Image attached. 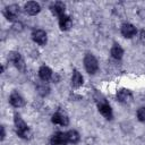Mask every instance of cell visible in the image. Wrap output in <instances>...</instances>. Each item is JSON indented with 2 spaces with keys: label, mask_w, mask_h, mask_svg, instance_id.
Wrapping results in <instances>:
<instances>
[{
  "label": "cell",
  "mask_w": 145,
  "mask_h": 145,
  "mask_svg": "<svg viewBox=\"0 0 145 145\" xmlns=\"http://www.w3.org/2000/svg\"><path fill=\"white\" fill-rule=\"evenodd\" d=\"M49 91H50V88H49V86H48L45 83H40V84L37 85V92H39L42 96H45V95L49 93Z\"/></svg>",
  "instance_id": "19"
},
{
  "label": "cell",
  "mask_w": 145,
  "mask_h": 145,
  "mask_svg": "<svg viewBox=\"0 0 145 145\" xmlns=\"http://www.w3.org/2000/svg\"><path fill=\"white\" fill-rule=\"evenodd\" d=\"M15 127H16V133L19 137L22 138H27L28 135H29V130H28V127L26 125V122L22 119V117L19 114H15Z\"/></svg>",
  "instance_id": "1"
},
{
  "label": "cell",
  "mask_w": 145,
  "mask_h": 145,
  "mask_svg": "<svg viewBox=\"0 0 145 145\" xmlns=\"http://www.w3.org/2000/svg\"><path fill=\"white\" fill-rule=\"evenodd\" d=\"M122 54H123L122 48L119 44H113V46L111 48V56H112V58L119 60V59L122 58Z\"/></svg>",
  "instance_id": "17"
},
{
  "label": "cell",
  "mask_w": 145,
  "mask_h": 145,
  "mask_svg": "<svg viewBox=\"0 0 145 145\" xmlns=\"http://www.w3.org/2000/svg\"><path fill=\"white\" fill-rule=\"evenodd\" d=\"M99 111L106 119H111L112 118V109L106 102H102V103L99 104Z\"/></svg>",
  "instance_id": "10"
},
{
  "label": "cell",
  "mask_w": 145,
  "mask_h": 145,
  "mask_svg": "<svg viewBox=\"0 0 145 145\" xmlns=\"http://www.w3.org/2000/svg\"><path fill=\"white\" fill-rule=\"evenodd\" d=\"M137 118L139 121H145V106H142L137 111Z\"/></svg>",
  "instance_id": "20"
},
{
  "label": "cell",
  "mask_w": 145,
  "mask_h": 145,
  "mask_svg": "<svg viewBox=\"0 0 145 145\" xmlns=\"http://www.w3.org/2000/svg\"><path fill=\"white\" fill-rule=\"evenodd\" d=\"M66 136H67V140L69 143H72V144L78 143V140L80 138L79 137V134L76 130H69V131H67L66 133Z\"/></svg>",
  "instance_id": "18"
},
{
  "label": "cell",
  "mask_w": 145,
  "mask_h": 145,
  "mask_svg": "<svg viewBox=\"0 0 145 145\" xmlns=\"http://www.w3.org/2000/svg\"><path fill=\"white\" fill-rule=\"evenodd\" d=\"M3 14L8 20H15L19 15V7L17 5H10L6 7Z\"/></svg>",
  "instance_id": "4"
},
{
  "label": "cell",
  "mask_w": 145,
  "mask_h": 145,
  "mask_svg": "<svg viewBox=\"0 0 145 145\" xmlns=\"http://www.w3.org/2000/svg\"><path fill=\"white\" fill-rule=\"evenodd\" d=\"M84 66H85V69L87 70V72H89V74H94L99 68L97 60L95 59V57L93 54H89V53H87L84 58Z\"/></svg>",
  "instance_id": "2"
},
{
  "label": "cell",
  "mask_w": 145,
  "mask_h": 145,
  "mask_svg": "<svg viewBox=\"0 0 145 145\" xmlns=\"http://www.w3.org/2000/svg\"><path fill=\"white\" fill-rule=\"evenodd\" d=\"M9 102H10V104H11L12 106H15V108H20V106H23V105L25 104L24 97H23L20 94H18L17 92L11 93V95L9 96Z\"/></svg>",
  "instance_id": "6"
},
{
  "label": "cell",
  "mask_w": 145,
  "mask_h": 145,
  "mask_svg": "<svg viewBox=\"0 0 145 145\" xmlns=\"http://www.w3.org/2000/svg\"><path fill=\"white\" fill-rule=\"evenodd\" d=\"M52 122L56 123V125H60V126H67L68 125V118L65 113H61V112H56L53 116H52Z\"/></svg>",
  "instance_id": "9"
},
{
  "label": "cell",
  "mask_w": 145,
  "mask_h": 145,
  "mask_svg": "<svg viewBox=\"0 0 145 145\" xmlns=\"http://www.w3.org/2000/svg\"><path fill=\"white\" fill-rule=\"evenodd\" d=\"M140 40H142V42L145 43V31H142L140 32Z\"/></svg>",
  "instance_id": "21"
},
{
  "label": "cell",
  "mask_w": 145,
  "mask_h": 145,
  "mask_svg": "<svg viewBox=\"0 0 145 145\" xmlns=\"http://www.w3.org/2000/svg\"><path fill=\"white\" fill-rule=\"evenodd\" d=\"M50 143H51V145H67V143H68L67 136H66L65 133L58 131V133H56V134L51 137Z\"/></svg>",
  "instance_id": "5"
},
{
  "label": "cell",
  "mask_w": 145,
  "mask_h": 145,
  "mask_svg": "<svg viewBox=\"0 0 145 145\" xmlns=\"http://www.w3.org/2000/svg\"><path fill=\"white\" fill-rule=\"evenodd\" d=\"M40 10H41L40 5L34 2V1H29V2H27L25 5V11L28 15H36V14L40 12Z\"/></svg>",
  "instance_id": "11"
},
{
  "label": "cell",
  "mask_w": 145,
  "mask_h": 145,
  "mask_svg": "<svg viewBox=\"0 0 145 145\" xmlns=\"http://www.w3.org/2000/svg\"><path fill=\"white\" fill-rule=\"evenodd\" d=\"M39 76H40V78L42 80L46 82L52 77V70L46 66H42L40 68V70H39Z\"/></svg>",
  "instance_id": "15"
},
{
  "label": "cell",
  "mask_w": 145,
  "mask_h": 145,
  "mask_svg": "<svg viewBox=\"0 0 145 145\" xmlns=\"http://www.w3.org/2000/svg\"><path fill=\"white\" fill-rule=\"evenodd\" d=\"M82 84H83V76L78 70H74L72 77H71V85L74 87H79L82 86Z\"/></svg>",
  "instance_id": "16"
},
{
  "label": "cell",
  "mask_w": 145,
  "mask_h": 145,
  "mask_svg": "<svg viewBox=\"0 0 145 145\" xmlns=\"http://www.w3.org/2000/svg\"><path fill=\"white\" fill-rule=\"evenodd\" d=\"M50 9H51L52 14L56 15V16L60 17V16L65 15V5L62 2H54V3H52Z\"/></svg>",
  "instance_id": "12"
},
{
  "label": "cell",
  "mask_w": 145,
  "mask_h": 145,
  "mask_svg": "<svg viewBox=\"0 0 145 145\" xmlns=\"http://www.w3.org/2000/svg\"><path fill=\"white\" fill-rule=\"evenodd\" d=\"M121 34L125 36V37H133L135 34H136V27L129 23H125L122 26H121Z\"/></svg>",
  "instance_id": "8"
},
{
  "label": "cell",
  "mask_w": 145,
  "mask_h": 145,
  "mask_svg": "<svg viewBox=\"0 0 145 145\" xmlns=\"http://www.w3.org/2000/svg\"><path fill=\"white\" fill-rule=\"evenodd\" d=\"M59 26L62 31H67L69 29V27L71 26V18L67 15H62L59 17Z\"/></svg>",
  "instance_id": "14"
},
{
  "label": "cell",
  "mask_w": 145,
  "mask_h": 145,
  "mask_svg": "<svg viewBox=\"0 0 145 145\" xmlns=\"http://www.w3.org/2000/svg\"><path fill=\"white\" fill-rule=\"evenodd\" d=\"M8 58H9V60L15 65V67H16L17 69L24 70L25 63H24V60H23L20 53H18V52H10L9 56H8Z\"/></svg>",
  "instance_id": "3"
},
{
  "label": "cell",
  "mask_w": 145,
  "mask_h": 145,
  "mask_svg": "<svg viewBox=\"0 0 145 145\" xmlns=\"http://www.w3.org/2000/svg\"><path fill=\"white\" fill-rule=\"evenodd\" d=\"M117 99L121 103H127L131 100V93L128 89H120L117 93Z\"/></svg>",
  "instance_id": "13"
},
{
  "label": "cell",
  "mask_w": 145,
  "mask_h": 145,
  "mask_svg": "<svg viewBox=\"0 0 145 145\" xmlns=\"http://www.w3.org/2000/svg\"><path fill=\"white\" fill-rule=\"evenodd\" d=\"M3 138H5V128L1 127V139H3Z\"/></svg>",
  "instance_id": "22"
},
{
  "label": "cell",
  "mask_w": 145,
  "mask_h": 145,
  "mask_svg": "<svg viewBox=\"0 0 145 145\" xmlns=\"http://www.w3.org/2000/svg\"><path fill=\"white\" fill-rule=\"evenodd\" d=\"M32 37H33L34 42H36L40 45H44L46 43V40H48L46 39V33L44 31H42V29L34 31L33 34H32Z\"/></svg>",
  "instance_id": "7"
}]
</instances>
